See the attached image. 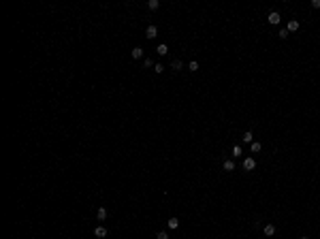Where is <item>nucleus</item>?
Here are the masks:
<instances>
[{
  "label": "nucleus",
  "mask_w": 320,
  "mask_h": 239,
  "mask_svg": "<svg viewBox=\"0 0 320 239\" xmlns=\"http://www.w3.org/2000/svg\"><path fill=\"white\" fill-rule=\"evenodd\" d=\"M145 37H147V39H156V37H158V28H156V26H147Z\"/></svg>",
  "instance_id": "nucleus-1"
},
{
  "label": "nucleus",
  "mask_w": 320,
  "mask_h": 239,
  "mask_svg": "<svg viewBox=\"0 0 320 239\" xmlns=\"http://www.w3.org/2000/svg\"><path fill=\"white\" fill-rule=\"evenodd\" d=\"M243 169H245V171L256 169V160H254V158H245V160H243Z\"/></svg>",
  "instance_id": "nucleus-2"
},
{
  "label": "nucleus",
  "mask_w": 320,
  "mask_h": 239,
  "mask_svg": "<svg viewBox=\"0 0 320 239\" xmlns=\"http://www.w3.org/2000/svg\"><path fill=\"white\" fill-rule=\"evenodd\" d=\"M280 19H282V15H280V13H277V11H271V13H269V24H280Z\"/></svg>",
  "instance_id": "nucleus-3"
},
{
  "label": "nucleus",
  "mask_w": 320,
  "mask_h": 239,
  "mask_svg": "<svg viewBox=\"0 0 320 239\" xmlns=\"http://www.w3.org/2000/svg\"><path fill=\"white\" fill-rule=\"evenodd\" d=\"M94 235H96L98 239L107 237V229H105V226H96V229H94Z\"/></svg>",
  "instance_id": "nucleus-4"
},
{
  "label": "nucleus",
  "mask_w": 320,
  "mask_h": 239,
  "mask_svg": "<svg viewBox=\"0 0 320 239\" xmlns=\"http://www.w3.org/2000/svg\"><path fill=\"white\" fill-rule=\"evenodd\" d=\"M286 30H288V32L299 30V21H297V19H290V21H288V26H286Z\"/></svg>",
  "instance_id": "nucleus-5"
},
{
  "label": "nucleus",
  "mask_w": 320,
  "mask_h": 239,
  "mask_svg": "<svg viewBox=\"0 0 320 239\" xmlns=\"http://www.w3.org/2000/svg\"><path fill=\"white\" fill-rule=\"evenodd\" d=\"M263 231H265V235H267V237H273V235H275V226H273V224H267Z\"/></svg>",
  "instance_id": "nucleus-6"
},
{
  "label": "nucleus",
  "mask_w": 320,
  "mask_h": 239,
  "mask_svg": "<svg viewBox=\"0 0 320 239\" xmlns=\"http://www.w3.org/2000/svg\"><path fill=\"white\" fill-rule=\"evenodd\" d=\"M96 218H98V220H105V218H107V209H105V207H98V211H96Z\"/></svg>",
  "instance_id": "nucleus-7"
},
{
  "label": "nucleus",
  "mask_w": 320,
  "mask_h": 239,
  "mask_svg": "<svg viewBox=\"0 0 320 239\" xmlns=\"http://www.w3.org/2000/svg\"><path fill=\"white\" fill-rule=\"evenodd\" d=\"M171 68H173V71H182V68H183L182 60H173V62H171Z\"/></svg>",
  "instance_id": "nucleus-8"
},
{
  "label": "nucleus",
  "mask_w": 320,
  "mask_h": 239,
  "mask_svg": "<svg viewBox=\"0 0 320 239\" xmlns=\"http://www.w3.org/2000/svg\"><path fill=\"white\" fill-rule=\"evenodd\" d=\"M167 224H169V229H177V226H179V220H177V218H169Z\"/></svg>",
  "instance_id": "nucleus-9"
},
{
  "label": "nucleus",
  "mask_w": 320,
  "mask_h": 239,
  "mask_svg": "<svg viewBox=\"0 0 320 239\" xmlns=\"http://www.w3.org/2000/svg\"><path fill=\"white\" fill-rule=\"evenodd\" d=\"M156 51H158V56H167V51H169V47H167V45L162 43V45H158V49H156Z\"/></svg>",
  "instance_id": "nucleus-10"
},
{
  "label": "nucleus",
  "mask_w": 320,
  "mask_h": 239,
  "mask_svg": "<svg viewBox=\"0 0 320 239\" xmlns=\"http://www.w3.org/2000/svg\"><path fill=\"white\" fill-rule=\"evenodd\" d=\"M188 71H192V73H196V71H199V62H196V60H192V62L188 64Z\"/></svg>",
  "instance_id": "nucleus-11"
},
{
  "label": "nucleus",
  "mask_w": 320,
  "mask_h": 239,
  "mask_svg": "<svg viewBox=\"0 0 320 239\" xmlns=\"http://www.w3.org/2000/svg\"><path fill=\"white\" fill-rule=\"evenodd\" d=\"M241 141H243V143H252V133H250V130H248V133H243Z\"/></svg>",
  "instance_id": "nucleus-12"
},
{
  "label": "nucleus",
  "mask_w": 320,
  "mask_h": 239,
  "mask_svg": "<svg viewBox=\"0 0 320 239\" xmlns=\"http://www.w3.org/2000/svg\"><path fill=\"white\" fill-rule=\"evenodd\" d=\"M147 9H149V11H156V9H158V0H149V2H147Z\"/></svg>",
  "instance_id": "nucleus-13"
},
{
  "label": "nucleus",
  "mask_w": 320,
  "mask_h": 239,
  "mask_svg": "<svg viewBox=\"0 0 320 239\" xmlns=\"http://www.w3.org/2000/svg\"><path fill=\"white\" fill-rule=\"evenodd\" d=\"M250 147H252V152H260V147H263V145L258 143V141H252V143H250Z\"/></svg>",
  "instance_id": "nucleus-14"
},
{
  "label": "nucleus",
  "mask_w": 320,
  "mask_h": 239,
  "mask_svg": "<svg viewBox=\"0 0 320 239\" xmlns=\"http://www.w3.org/2000/svg\"><path fill=\"white\" fill-rule=\"evenodd\" d=\"M233 169H235V162H233V160H226V162H224V171H233Z\"/></svg>",
  "instance_id": "nucleus-15"
},
{
  "label": "nucleus",
  "mask_w": 320,
  "mask_h": 239,
  "mask_svg": "<svg viewBox=\"0 0 320 239\" xmlns=\"http://www.w3.org/2000/svg\"><path fill=\"white\" fill-rule=\"evenodd\" d=\"M233 156H241V145H233Z\"/></svg>",
  "instance_id": "nucleus-16"
},
{
  "label": "nucleus",
  "mask_w": 320,
  "mask_h": 239,
  "mask_svg": "<svg viewBox=\"0 0 320 239\" xmlns=\"http://www.w3.org/2000/svg\"><path fill=\"white\" fill-rule=\"evenodd\" d=\"M141 56H143V49H141V47H135V49H133V58H141Z\"/></svg>",
  "instance_id": "nucleus-17"
},
{
  "label": "nucleus",
  "mask_w": 320,
  "mask_h": 239,
  "mask_svg": "<svg viewBox=\"0 0 320 239\" xmlns=\"http://www.w3.org/2000/svg\"><path fill=\"white\" fill-rule=\"evenodd\" d=\"M156 239H169V233H167V231H160V233L156 235Z\"/></svg>",
  "instance_id": "nucleus-18"
},
{
  "label": "nucleus",
  "mask_w": 320,
  "mask_h": 239,
  "mask_svg": "<svg viewBox=\"0 0 320 239\" xmlns=\"http://www.w3.org/2000/svg\"><path fill=\"white\" fill-rule=\"evenodd\" d=\"M143 64H145V68H154V66H156V64H154V60H149V58H147Z\"/></svg>",
  "instance_id": "nucleus-19"
},
{
  "label": "nucleus",
  "mask_w": 320,
  "mask_h": 239,
  "mask_svg": "<svg viewBox=\"0 0 320 239\" xmlns=\"http://www.w3.org/2000/svg\"><path fill=\"white\" fill-rule=\"evenodd\" d=\"M277 37H280V39H286V37H288V30H286V28H284V30H280V32H277Z\"/></svg>",
  "instance_id": "nucleus-20"
},
{
  "label": "nucleus",
  "mask_w": 320,
  "mask_h": 239,
  "mask_svg": "<svg viewBox=\"0 0 320 239\" xmlns=\"http://www.w3.org/2000/svg\"><path fill=\"white\" fill-rule=\"evenodd\" d=\"M154 71H156V73H162V71H164V64H160V62H158V64L154 66Z\"/></svg>",
  "instance_id": "nucleus-21"
},
{
  "label": "nucleus",
  "mask_w": 320,
  "mask_h": 239,
  "mask_svg": "<svg viewBox=\"0 0 320 239\" xmlns=\"http://www.w3.org/2000/svg\"><path fill=\"white\" fill-rule=\"evenodd\" d=\"M312 6H314V9H320V0H312Z\"/></svg>",
  "instance_id": "nucleus-22"
},
{
  "label": "nucleus",
  "mask_w": 320,
  "mask_h": 239,
  "mask_svg": "<svg viewBox=\"0 0 320 239\" xmlns=\"http://www.w3.org/2000/svg\"><path fill=\"white\" fill-rule=\"evenodd\" d=\"M301 239H310V237H301Z\"/></svg>",
  "instance_id": "nucleus-23"
}]
</instances>
